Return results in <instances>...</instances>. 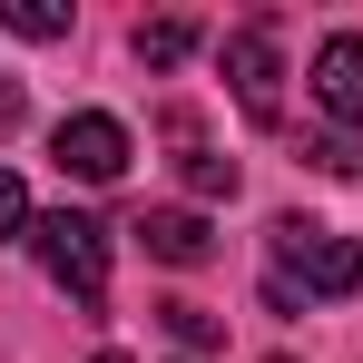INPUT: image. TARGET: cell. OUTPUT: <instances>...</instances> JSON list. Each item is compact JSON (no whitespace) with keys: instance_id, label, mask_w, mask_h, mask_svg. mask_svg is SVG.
I'll return each mask as SVG.
<instances>
[{"instance_id":"1","label":"cell","mask_w":363,"mask_h":363,"mask_svg":"<svg viewBox=\"0 0 363 363\" xmlns=\"http://www.w3.org/2000/svg\"><path fill=\"white\" fill-rule=\"evenodd\" d=\"M363 285V245L314 226V216H275V275H265V304L295 314L304 295H354Z\"/></svg>"},{"instance_id":"2","label":"cell","mask_w":363,"mask_h":363,"mask_svg":"<svg viewBox=\"0 0 363 363\" xmlns=\"http://www.w3.org/2000/svg\"><path fill=\"white\" fill-rule=\"evenodd\" d=\"M30 245H40V265H50V285H60L69 304H99V295H108V226H99V216L60 206V216L30 226Z\"/></svg>"},{"instance_id":"3","label":"cell","mask_w":363,"mask_h":363,"mask_svg":"<svg viewBox=\"0 0 363 363\" xmlns=\"http://www.w3.org/2000/svg\"><path fill=\"white\" fill-rule=\"evenodd\" d=\"M226 79H236V108H245L255 128L285 118V89H275V79H285V60H275V30H265V20L226 30Z\"/></svg>"},{"instance_id":"4","label":"cell","mask_w":363,"mask_h":363,"mask_svg":"<svg viewBox=\"0 0 363 363\" xmlns=\"http://www.w3.org/2000/svg\"><path fill=\"white\" fill-rule=\"evenodd\" d=\"M50 157H60V177H79V186H108V177H128V128L108 118V108H79V118H60Z\"/></svg>"},{"instance_id":"5","label":"cell","mask_w":363,"mask_h":363,"mask_svg":"<svg viewBox=\"0 0 363 363\" xmlns=\"http://www.w3.org/2000/svg\"><path fill=\"white\" fill-rule=\"evenodd\" d=\"M304 89H314V108L334 128L363 138V30H334V40L314 50V69H304Z\"/></svg>"},{"instance_id":"6","label":"cell","mask_w":363,"mask_h":363,"mask_svg":"<svg viewBox=\"0 0 363 363\" xmlns=\"http://www.w3.org/2000/svg\"><path fill=\"white\" fill-rule=\"evenodd\" d=\"M138 245H147L157 265H206V255H216V236H206L196 206H147V216H138Z\"/></svg>"},{"instance_id":"7","label":"cell","mask_w":363,"mask_h":363,"mask_svg":"<svg viewBox=\"0 0 363 363\" xmlns=\"http://www.w3.org/2000/svg\"><path fill=\"white\" fill-rule=\"evenodd\" d=\"M167 138H177L186 157V186H196V196H236V167H226V157H206V147H196V118H167Z\"/></svg>"},{"instance_id":"8","label":"cell","mask_w":363,"mask_h":363,"mask_svg":"<svg viewBox=\"0 0 363 363\" xmlns=\"http://www.w3.org/2000/svg\"><path fill=\"white\" fill-rule=\"evenodd\" d=\"M0 30H20V40H69V10L60 0H0Z\"/></svg>"},{"instance_id":"9","label":"cell","mask_w":363,"mask_h":363,"mask_svg":"<svg viewBox=\"0 0 363 363\" xmlns=\"http://www.w3.org/2000/svg\"><path fill=\"white\" fill-rule=\"evenodd\" d=\"M186 50H196V20H147V30H138V60L147 69H177Z\"/></svg>"},{"instance_id":"10","label":"cell","mask_w":363,"mask_h":363,"mask_svg":"<svg viewBox=\"0 0 363 363\" xmlns=\"http://www.w3.org/2000/svg\"><path fill=\"white\" fill-rule=\"evenodd\" d=\"M304 157H314L324 177H363V138H354V128H324V138H314Z\"/></svg>"},{"instance_id":"11","label":"cell","mask_w":363,"mask_h":363,"mask_svg":"<svg viewBox=\"0 0 363 363\" xmlns=\"http://www.w3.org/2000/svg\"><path fill=\"white\" fill-rule=\"evenodd\" d=\"M30 226H40V216H30V186L0 167V245H10V236H30Z\"/></svg>"},{"instance_id":"12","label":"cell","mask_w":363,"mask_h":363,"mask_svg":"<svg viewBox=\"0 0 363 363\" xmlns=\"http://www.w3.org/2000/svg\"><path fill=\"white\" fill-rule=\"evenodd\" d=\"M167 334H177V344H216V314H206V304H167Z\"/></svg>"},{"instance_id":"13","label":"cell","mask_w":363,"mask_h":363,"mask_svg":"<svg viewBox=\"0 0 363 363\" xmlns=\"http://www.w3.org/2000/svg\"><path fill=\"white\" fill-rule=\"evenodd\" d=\"M20 118H30V99H20V79H0V138H10Z\"/></svg>"},{"instance_id":"14","label":"cell","mask_w":363,"mask_h":363,"mask_svg":"<svg viewBox=\"0 0 363 363\" xmlns=\"http://www.w3.org/2000/svg\"><path fill=\"white\" fill-rule=\"evenodd\" d=\"M89 363H128V354H89Z\"/></svg>"}]
</instances>
